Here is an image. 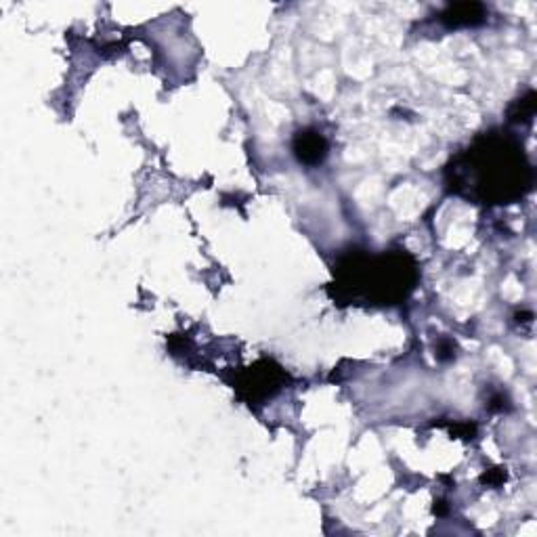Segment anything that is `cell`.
Returning <instances> with one entry per match:
<instances>
[{
    "label": "cell",
    "mask_w": 537,
    "mask_h": 537,
    "mask_svg": "<svg viewBox=\"0 0 537 537\" xmlns=\"http://www.w3.org/2000/svg\"><path fill=\"white\" fill-rule=\"evenodd\" d=\"M340 296L362 299L365 305L390 307L406 300L418 282L414 258L406 252H384L380 256L349 255L334 269Z\"/></svg>",
    "instance_id": "obj_2"
},
{
    "label": "cell",
    "mask_w": 537,
    "mask_h": 537,
    "mask_svg": "<svg viewBox=\"0 0 537 537\" xmlns=\"http://www.w3.org/2000/svg\"><path fill=\"white\" fill-rule=\"evenodd\" d=\"M453 351H456V345L450 343V340H443V343L437 346V357L441 362H450V359L456 357V353Z\"/></svg>",
    "instance_id": "obj_7"
},
{
    "label": "cell",
    "mask_w": 537,
    "mask_h": 537,
    "mask_svg": "<svg viewBox=\"0 0 537 537\" xmlns=\"http://www.w3.org/2000/svg\"><path fill=\"white\" fill-rule=\"evenodd\" d=\"M533 113H535V93L529 91L525 97L519 99L513 107H510L508 118H510V122L529 124L533 120Z\"/></svg>",
    "instance_id": "obj_6"
},
{
    "label": "cell",
    "mask_w": 537,
    "mask_h": 537,
    "mask_svg": "<svg viewBox=\"0 0 537 537\" xmlns=\"http://www.w3.org/2000/svg\"><path fill=\"white\" fill-rule=\"evenodd\" d=\"M282 382H283L282 368H277V365H273L271 362H258L242 376L237 389L242 390V397H246V399L256 401L277 393V390L282 389Z\"/></svg>",
    "instance_id": "obj_3"
},
{
    "label": "cell",
    "mask_w": 537,
    "mask_h": 537,
    "mask_svg": "<svg viewBox=\"0 0 537 537\" xmlns=\"http://www.w3.org/2000/svg\"><path fill=\"white\" fill-rule=\"evenodd\" d=\"M450 185L483 204H510L532 189L533 170L510 137L485 135L452 162Z\"/></svg>",
    "instance_id": "obj_1"
},
{
    "label": "cell",
    "mask_w": 537,
    "mask_h": 537,
    "mask_svg": "<svg viewBox=\"0 0 537 537\" xmlns=\"http://www.w3.org/2000/svg\"><path fill=\"white\" fill-rule=\"evenodd\" d=\"M439 19L447 28H472L488 19V11L481 3H458L447 6Z\"/></svg>",
    "instance_id": "obj_5"
},
{
    "label": "cell",
    "mask_w": 537,
    "mask_h": 537,
    "mask_svg": "<svg viewBox=\"0 0 537 537\" xmlns=\"http://www.w3.org/2000/svg\"><path fill=\"white\" fill-rule=\"evenodd\" d=\"M292 149L300 164H307V166H319V164L326 160L327 149L330 148H327L326 137L321 135L319 130L305 129V130L296 132V137L292 141Z\"/></svg>",
    "instance_id": "obj_4"
},
{
    "label": "cell",
    "mask_w": 537,
    "mask_h": 537,
    "mask_svg": "<svg viewBox=\"0 0 537 537\" xmlns=\"http://www.w3.org/2000/svg\"><path fill=\"white\" fill-rule=\"evenodd\" d=\"M506 397H504L502 393H496L494 397H491L489 399V403H488V407L491 409V412H502L504 407H506Z\"/></svg>",
    "instance_id": "obj_8"
}]
</instances>
